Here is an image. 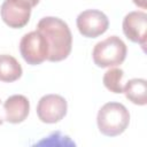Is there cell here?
Segmentation results:
<instances>
[{
	"label": "cell",
	"mask_w": 147,
	"mask_h": 147,
	"mask_svg": "<svg viewBox=\"0 0 147 147\" xmlns=\"http://www.w3.org/2000/svg\"><path fill=\"white\" fill-rule=\"evenodd\" d=\"M37 30L47 40L49 48L48 61L60 62L69 56L72 46V34L64 21L59 17L46 16L38 22Z\"/></svg>",
	"instance_id": "1"
},
{
	"label": "cell",
	"mask_w": 147,
	"mask_h": 147,
	"mask_svg": "<svg viewBox=\"0 0 147 147\" xmlns=\"http://www.w3.org/2000/svg\"><path fill=\"white\" fill-rule=\"evenodd\" d=\"M99 131L107 137L122 134L130 123V113L126 107L119 102L105 103L96 116Z\"/></svg>",
	"instance_id": "2"
},
{
	"label": "cell",
	"mask_w": 147,
	"mask_h": 147,
	"mask_svg": "<svg viewBox=\"0 0 147 147\" xmlns=\"http://www.w3.org/2000/svg\"><path fill=\"white\" fill-rule=\"evenodd\" d=\"M125 42L117 36H110L99 41L92 52L93 62L100 68H110L122 64L126 57Z\"/></svg>",
	"instance_id": "3"
},
{
	"label": "cell",
	"mask_w": 147,
	"mask_h": 147,
	"mask_svg": "<svg viewBox=\"0 0 147 147\" xmlns=\"http://www.w3.org/2000/svg\"><path fill=\"white\" fill-rule=\"evenodd\" d=\"M20 52L28 64L37 65L47 60L49 48L42 33L36 30L22 37L20 41Z\"/></svg>",
	"instance_id": "4"
},
{
	"label": "cell",
	"mask_w": 147,
	"mask_h": 147,
	"mask_svg": "<svg viewBox=\"0 0 147 147\" xmlns=\"http://www.w3.org/2000/svg\"><path fill=\"white\" fill-rule=\"evenodd\" d=\"M76 24L79 33L83 37L96 38L107 31L109 26V20L101 10L87 9L77 16Z\"/></svg>",
	"instance_id": "5"
},
{
	"label": "cell",
	"mask_w": 147,
	"mask_h": 147,
	"mask_svg": "<svg viewBox=\"0 0 147 147\" xmlns=\"http://www.w3.org/2000/svg\"><path fill=\"white\" fill-rule=\"evenodd\" d=\"M67 100L59 94H46L37 105V115L42 123L53 124L60 122L67 115Z\"/></svg>",
	"instance_id": "6"
},
{
	"label": "cell",
	"mask_w": 147,
	"mask_h": 147,
	"mask_svg": "<svg viewBox=\"0 0 147 147\" xmlns=\"http://www.w3.org/2000/svg\"><path fill=\"white\" fill-rule=\"evenodd\" d=\"M31 8L26 0H5L0 8V15L9 28L21 29L28 24Z\"/></svg>",
	"instance_id": "7"
},
{
	"label": "cell",
	"mask_w": 147,
	"mask_h": 147,
	"mask_svg": "<svg viewBox=\"0 0 147 147\" xmlns=\"http://www.w3.org/2000/svg\"><path fill=\"white\" fill-rule=\"evenodd\" d=\"M123 32L132 42L139 44L145 51L146 47V30H147V14L145 11L136 10L125 15L122 23Z\"/></svg>",
	"instance_id": "8"
},
{
	"label": "cell",
	"mask_w": 147,
	"mask_h": 147,
	"mask_svg": "<svg viewBox=\"0 0 147 147\" xmlns=\"http://www.w3.org/2000/svg\"><path fill=\"white\" fill-rule=\"evenodd\" d=\"M5 121L11 124H18L26 119L30 111V102L22 94H14L3 102Z\"/></svg>",
	"instance_id": "9"
},
{
	"label": "cell",
	"mask_w": 147,
	"mask_h": 147,
	"mask_svg": "<svg viewBox=\"0 0 147 147\" xmlns=\"http://www.w3.org/2000/svg\"><path fill=\"white\" fill-rule=\"evenodd\" d=\"M123 93L132 103L145 106L147 103V82L144 78H132L123 87Z\"/></svg>",
	"instance_id": "10"
},
{
	"label": "cell",
	"mask_w": 147,
	"mask_h": 147,
	"mask_svg": "<svg viewBox=\"0 0 147 147\" xmlns=\"http://www.w3.org/2000/svg\"><path fill=\"white\" fill-rule=\"evenodd\" d=\"M23 74L20 62L11 55L0 54V82L13 83Z\"/></svg>",
	"instance_id": "11"
},
{
	"label": "cell",
	"mask_w": 147,
	"mask_h": 147,
	"mask_svg": "<svg viewBox=\"0 0 147 147\" xmlns=\"http://www.w3.org/2000/svg\"><path fill=\"white\" fill-rule=\"evenodd\" d=\"M123 77H124V72L122 69L111 68L105 72L102 82L107 90L118 94V93H123V85H122Z\"/></svg>",
	"instance_id": "12"
},
{
	"label": "cell",
	"mask_w": 147,
	"mask_h": 147,
	"mask_svg": "<svg viewBox=\"0 0 147 147\" xmlns=\"http://www.w3.org/2000/svg\"><path fill=\"white\" fill-rule=\"evenodd\" d=\"M147 0H133V3L138 7H140L141 9H146L147 8V3H146Z\"/></svg>",
	"instance_id": "13"
},
{
	"label": "cell",
	"mask_w": 147,
	"mask_h": 147,
	"mask_svg": "<svg viewBox=\"0 0 147 147\" xmlns=\"http://www.w3.org/2000/svg\"><path fill=\"white\" fill-rule=\"evenodd\" d=\"M5 122V116H3V107L1 108V102H0V125Z\"/></svg>",
	"instance_id": "14"
},
{
	"label": "cell",
	"mask_w": 147,
	"mask_h": 147,
	"mask_svg": "<svg viewBox=\"0 0 147 147\" xmlns=\"http://www.w3.org/2000/svg\"><path fill=\"white\" fill-rule=\"evenodd\" d=\"M26 1L31 5V7H34V6H37V5L39 3V1H40V0H26Z\"/></svg>",
	"instance_id": "15"
}]
</instances>
